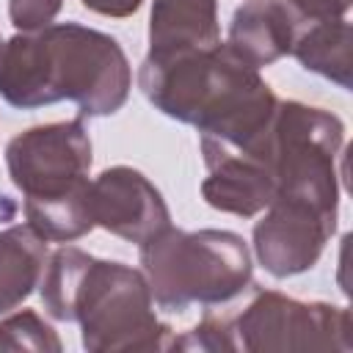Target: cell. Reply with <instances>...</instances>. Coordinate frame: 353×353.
<instances>
[{"label": "cell", "instance_id": "3957f363", "mask_svg": "<svg viewBox=\"0 0 353 353\" xmlns=\"http://www.w3.org/2000/svg\"><path fill=\"white\" fill-rule=\"evenodd\" d=\"M41 303L55 320H80L88 350L171 347L149 281L121 262H102L72 245L58 248L41 273Z\"/></svg>", "mask_w": 353, "mask_h": 353}, {"label": "cell", "instance_id": "6da1fadb", "mask_svg": "<svg viewBox=\"0 0 353 353\" xmlns=\"http://www.w3.org/2000/svg\"><path fill=\"white\" fill-rule=\"evenodd\" d=\"M138 83L157 110L196 124L204 146L270 152L279 102L226 44L146 55Z\"/></svg>", "mask_w": 353, "mask_h": 353}, {"label": "cell", "instance_id": "7c38bea8", "mask_svg": "<svg viewBox=\"0 0 353 353\" xmlns=\"http://www.w3.org/2000/svg\"><path fill=\"white\" fill-rule=\"evenodd\" d=\"M47 240L28 223L0 232V314L17 309L41 281Z\"/></svg>", "mask_w": 353, "mask_h": 353}, {"label": "cell", "instance_id": "2e32d148", "mask_svg": "<svg viewBox=\"0 0 353 353\" xmlns=\"http://www.w3.org/2000/svg\"><path fill=\"white\" fill-rule=\"evenodd\" d=\"M295 11L303 17V19H331V17H339L350 8V0H292Z\"/></svg>", "mask_w": 353, "mask_h": 353}, {"label": "cell", "instance_id": "7a4b0ae2", "mask_svg": "<svg viewBox=\"0 0 353 353\" xmlns=\"http://www.w3.org/2000/svg\"><path fill=\"white\" fill-rule=\"evenodd\" d=\"M130 83L119 41L74 22L17 33L0 50V97L14 108L72 99L83 116H105L127 102Z\"/></svg>", "mask_w": 353, "mask_h": 353}, {"label": "cell", "instance_id": "9c48e42d", "mask_svg": "<svg viewBox=\"0 0 353 353\" xmlns=\"http://www.w3.org/2000/svg\"><path fill=\"white\" fill-rule=\"evenodd\" d=\"M210 176L201 185L207 204L234 215H254L276 196L270 152H243L223 146H201Z\"/></svg>", "mask_w": 353, "mask_h": 353}, {"label": "cell", "instance_id": "4fadbf2b", "mask_svg": "<svg viewBox=\"0 0 353 353\" xmlns=\"http://www.w3.org/2000/svg\"><path fill=\"white\" fill-rule=\"evenodd\" d=\"M295 58L342 88L350 85V69H353V50H350V25L345 19H317L309 30L298 33L292 44Z\"/></svg>", "mask_w": 353, "mask_h": 353}, {"label": "cell", "instance_id": "5bb4252c", "mask_svg": "<svg viewBox=\"0 0 353 353\" xmlns=\"http://www.w3.org/2000/svg\"><path fill=\"white\" fill-rule=\"evenodd\" d=\"M0 347L3 350H61L55 331L30 309L11 314L0 323Z\"/></svg>", "mask_w": 353, "mask_h": 353}, {"label": "cell", "instance_id": "8992f818", "mask_svg": "<svg viewBox=\"0 0 353 353\" xmlns=\"http://www.w3.org/2000/svg\"><path fill=\"white\" fill-rule=\"evenodd\" d=\"M350 312L256 290L229 331L245 350H347Z\"/></svg>", "mask_w": 353, "mask_h": 353}, {"label": "cell", "instance_id": "30bf717a", "mask_svg": "<svg viewBox=\"0 0 353 353\" xmlns=\"http://www.w3.org/2000/svg\"><path fill=\"white\" fill-rule=\"evenodd\" d=\"M303 17L295 11L292 3L284 0H251L234 11L229 25V50L245 61L248 66L259 69L273 63L276 58L292 52L298 39V22Z\"/></svg>", "mask_w": 353, "mask_h": 353}, {"label": "cell", "instance_id": "e0dca14e", "mask_svg": "<svg viewBox=\"0 0 353 353\" xmlns=\"http://www.w3.org/2000/svg\"><path fill=\"white\" fill-rule=\"evenodd\" d=\"M143 0H83L85 8L105 14V17H130L132 11L141 8Z\"/></svg>", "mask_w": 353, "mask_h": 353}, {"label": "cell", "instance_id": "9a60e30c", "mask_svg": "<svg viewBox=\"0 0 353 353\" xmlns=\"http://www.w3.org/2000/svg\"><path fill=\"white\" fill-rule=\"evenodd\" d=\"M61 0H8V17L22 33L41 30L58 14Z\"/></svg>", "mask_w": 353, "mask_h": 353}, {"label": "cell", "instance_id": "277c9868", "mask_svg": "<svg viewBox=\"0 0 353 353\" xmlns=\"http://www.w3.org/2000/svg\"><path fill=\"white\" fill-rule=\"evenodd\" d=\"M14 185L25 193L28 223L44 240H74L91 226V141L80 121L25 130L6 149Z\"/></svg>", "mask_w": 353, "mask_h": 353}, {"label": "cell", "instance_id": "52a82bcc", "mask_svg": "<svg viewBox=\"0 0 353 353\" xmlns=\"http://www.w3.org/2000/svg\"><path fill=\"white\" fill-rule=\"evenodd\" d=\"M254 226V248L268 273L284 279L312 268L336 226V212L298 196H273Z\"/></svg>", "mask_w": 353, "mask_h": 353}, {"label": "cell", "instance_id": "5b68a950", "mask_svg": "<svg viewBox=\"0 0 353 353\" xmlns=\"http://www.w3.org/2000/svg\"><path fill=\"white\" fill-rule=\"evenodd\" d=\"M141 265L157 306L182 312L190 303H226L251 281V256L234 232L160 229L141 243Z\"/></svg>", "mask_w": 353, "mask_h": 353}, {"label": "cell", "instance_id": "ba28073f", "mask_svg": "<svg viewBox=\"0 0 353 353\" xmlns=\"http://www.w3.org/2000/svg\"><path fill=\"white\" fill-rule=\"evenodd\" d=\"M88 201L94 223L138 245L160 229L171 226L165 201L160 199L154 185L127 165L102 171L91 182Z\"/></svg>", "mask_w": 353, "mask_h": 353}, {"label": "cell", "instance_id": "ac0fdd59", "mask_svg": "<svg viewBox=\"0 0 353 353\" xmlns=\"http://www.w3.org/2000/svg\"><path fill=\"white\" fill-rule=\"evenodd\" d=\"M0 50H3V39H0Z\"/></svg>", "mask_w": 353, "mask_h": 353}, {"label": "cell", "instance_id": "8fae6325", "mask_svg": "<svg viewBox=\"0 0 353 353\" xmlns=\"http://www.w3.org/2000/svg\"><path fill=\"white\" fill-rule=\"evenodd\" d=\"M215 0H154L149 25V55L215 47Z\"/></svg>", "mask_w": 353, "mask_h": 353}]
</instances>
